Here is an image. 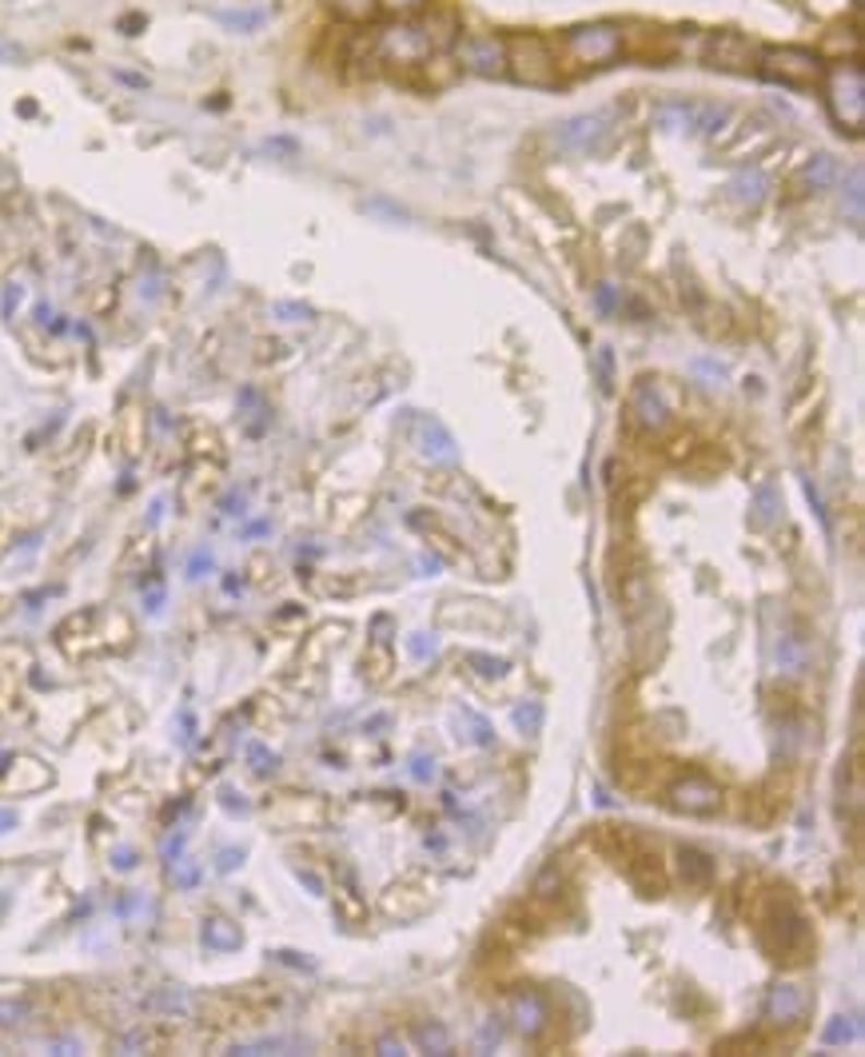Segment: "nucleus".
Wrapping results in <instances>:
<instances>
[{
    "instance_id": "nucleus-1",
    "label": "nucleus",
    "mask_w": 865,
    "mask_h": 1057,
    "mask_svg": "<svg viewBox=\"0 0 865 1057\" xmlns=\"http://www.w3.org/2000/svg\"><path fill=\"white\" fill-rule=\"evenodd\" d=\"M503 52H507V72L527 88H554L563 81V64H558V52H554L539 33H515L503 40Z\"/></svg>"
},
{
    "instance_id": "nucleus-2",
    "label": "nucleus",
    "mask_w": 865,
    "mask_h": 1057,
    "mask_svg": "<svg viewBox=\"0 0 865 1057\" xmlns=\"http://www.w3.org/2000/svg\"><path fill=\"white\" fill-rule=\"evenodd\" d=\"M826 105L842 129L857 132L865 120V76L857 60H838L826 72Z\"/></svg>"
},
{
    "instance_id": "nucleus-3",
    "label": "nucleus",
    "mask_w": 865,
    "mask_h": 1057,
    "mask_svg": "<svg viewBox=\"0 0 865 1057\" xmlns=\"http://www.w3.org/2000/svg\"><path fill=\"white\" fill-rule=\"evenodd\" d=\"M623 57V28L618 24H582L563 36V60L570 69H599Z\"/></svg>"
},
{
    "instance_id": "nucleus-4",
    "label": "nucleus",
    "mask_w": 865,
    "mask_h": 1057,
    "mask_svg": "<svg viewBox=\"0 0 865 1057\" xmlns=\"http://www.w3.org/2000/svg\"><path fill=\"white\" fill-rule=\"evenodd\" d=\"M726 108L710 105V100H682L670 96L662 105H654V120L670 132H718L726 124Z\"/></svg>"
},
{
    "instance_id": "nucleus-5",
    "label": "nucleus",
    "mask_w": 865,
    "mask_h": 1057,
    "mask_svg": "<svg viewBox=\"0 0 865 1057\" xmlns=\"http://www.w3.org/2000/svg\"><path fill=\"white\" fill-rule=\"evenodd\" d=\"M758 69L761 76H770L778 84H790V88H802V84H814L821 76V64L809 48H766L758 52Z\"/></svg>"
},
{
    "instance_id": "nucleus-6",
    "label": "nucleus",
    "mask_w": 865,
    "mask_h": 1057,
    "mask_svg": "<svg viewBox=\"0 0 865 1057\" xmlns=\"http://www.w3.org/2000/svg\"><path fill=\"white\" fill-rule=\"evenodd\" d=\"M614 112L611 108H594V112H578V117H566L563 124H554L551 140L554 148L563 152H594L602 140L611 136Z\"/></svg>"
},
{
    "instance_id": "nucleus-7",
    "label": "nucleus",
    "mask_w": 865,
    "mask_h": 1057,
    "mask_svg": "<svg viewBox=\"0 0 865 1057\" xmlns=\"http://www.w3.org/2000/svg\"><path fill=\"white\" fill-rule=\"evenodd\" d=\"M455 60H459V69L474 72V76H503L507 72L503 36H459L455 40Z\"/></svg>"
},
{
    "instance_id": "nucleus-8",
    "label": "nucleus",
    "mask_w": 865,
    "mask_h": 1057,
    "mask_svg": "<svg viewBox=\"0 0 865 1057\" xmlns=\"http://www.w3.org/2000/svg\"><path fill=\"white\" fill-rule=\"evenodd\" d=\"M702 57L710 69L750 72L754 64H758V48H754L750 36H742V33H714L710 40H706Z\"/></svg>"
},
{
    "instance_id": "nucleus-9",
    "label": "nucleus",
    "mask_w": 865,
    "mask_h": 1057,
    "mask_svg": "<svg viewBox=\"0 0 865 1057\" xmlns=\"http://www.w3.org/2000/svg\"><path fill=\"white\" fill-rule=\"evenodd\" d=\"M375 52L392 64H419V60L431 57L428 40H423V28L419 24H392L375 36Z\"/></svg>"
},
{
    "instance_id": "nucleus-10",
    "label": "nucleus",
    "mask_w": 865,
    "mask_h": 1057,
    "mask_svg": "<svg viewBox=\"0 0 865 1057\" xmlns=\"http://www.w3.org/2000/svg\"><path fill=\"white\" fill-rule=\"evenodd\" d=\"M670 798H674L678 810H690V814H714L718 810V786L706 779V774H698V770H690V774L670 791Z\"/></svg>"
},
{
    "instance_id": "nucleus-11",
    "label": "nucleus",
    "mask_w": 865,
    "mask_h": 1057,
    "mask_svg": "<svg viewBox=\"0 0 865 1057\" xmlns=\"http://www.w3.org/2000/svg\"><path fill=\"white\" fill-rule=\"evenodd\" d=\"M419 28H423V40H428L431 52H443V48H450L462 33L459 21H455V12H431L428 21H419Z\"/></svg>"
},
{
    "instance_id": "nucleus-12",
    "label": "nucleus",
    "mask_w": 865,
    "mask_h": 1057,
    "mask_svg": "<svg viewBox=\"0 0 865 1057\" xmlns=\"http://www.w3.org/2000/svg\"><path fill=\"white\" fill-rule=\"evenodd\" d=\"M630 411H635V419L642 423V428H658V423L666 419V407H662V399L654 396V384H650V380H642V384L635 387Z\"/></svg>"
},
{
    "instance_id": "nucleus-13",
    "label": "nucleus",
    "mask_w": 865,
    "mask_h": 1057,
    "mask_svg": "<svg viewBox=\"0 0 865 1057\" xmlns=\"http://www.w3.org/2000/svg\"><path fill=\"white\" fill-rule=\"evenodd\" d=\"M515 1022H519L522 1034H539V1025L546 1022L542 998H534V994H519V998H515Z\"/></svg>"
},
{
    "instance_id": "nucleus-14",
    "label": "nucleus",
    "mask_w": 865,
    "mask_h": 1057,
    "mask_svg": "<svg viewBox=\"0 0 865 1057\" xmlns=\"http://www.w3.org/2000/svg\"><path fill=\"white\" fill-rule=\"evenodd\" d=\"M423 443H428L423 452L435 455V459H443V464H450V459H455V440H450L447 431H443V423H435V419H428V423H423Z\"/></svg>"
},
{
    "instance_id": "nucleus-15",
    "label": "nucleus",
    "mask_w": 865,
    "mask_h": 1057,
    "mask_svg": "<svg viewBox=\"0 0 865 1057\" xmlns=\"http://www.w3.org/2000/svg\"><path fill=\"white\" fill-rule=\"evenodd\" d=\"M838 176V160L833 156H814V160L802 168V180H806L809 188H826Z\"/></svg>"
},
{
    "instance_id": "nucleus-16",
    "label": "nucleus",
    "mask_w": 865,
    "mask_h": 1057,
    "mask_svg": "<svg viewBox=\"0 0 865 1057\" xmlns=\"http://www.w3.org/2000/svg\"><path fill=\"white\" fill-rule=\"evenodd\" d=\"M682 874H686L690 882H710V874H714V862L706 858L702 850H682Z\"/></svg>"
},
{
    "instance_id": "nucleus-17",
    "label": "nucleus",
    "mask_w": 865,
    "mask_h": 1057,
    "mask_svg": "<svg viewBox=\"0 0 865 1057\" xmlns=\"http://www.w3.org/2000/svg\"><path fill=\"white\" fill-rule=\"evenodd\" d=\"M335 4V12L344 16V21H351V24H363V21H371L375 12H380V4L375 0H332Z\"/></svg>"
},
{
    "instance_id": "nucleus-18",
    "label": "nucleus",
    "mask_w": 865,
    "mask_h": 1057,
    "mask_svg": "<svg viewBox=\"0 0 865 1057\" xmlns=\"http://www.w3.org/2000/svg\"><path fill=\"white\" fill-rule=\"evenodd\" d=\"M216 21H224L228 28H240V33H252V28H260V24L267 21L264 9H252V12H216Z\"/></svg>"
},
{
    "instance_id": "nucleus-19",
    "label": "nucleus",
    "mask_w": 865,
    "mask_h": 1057,
    "mask_svg": "<svg viewBox=\"0 0 865 1057\" xmlns=\"http://www.w3.org/2000/svg\"><path fill=\"white\" fill-rule=\"evenodd\" d=\"M802 1010V998H797V989L790 986H778L770 994V1013H782V1018H794V1013Z\"/></svg>"
},
{
    "instance_id": "nucleus-20",
    "label": "nucleus",
    "mask_w": 865,
    "mask_h": 1057,
    "mask_svg": "<svg viewBox=\"0 0 865 1057\" xmlns=\"http://www.w3.org/2000/svg\"><path fill=\"white\" fill-rule=\"evenodd\" d=\"M419 1042H423L428 1049H435V1054H447V1046H450L443 1025H423V1030H419Z\"/></svg>"
},
{
    "instance_id": "nucleus-21",
    "label": "nucleus",
    "mask_w": 865,
    "mask_h": 1057,
    "mask_svg": "<svg viewBox=\"0 0 865 1057\" xmlns=\"http://www.w3.org/2000/svg\"><path fill=\"white\" fill-rule=\"evenodd\" d=\"M380 4V12H395V16H411V12H419L428 0H375Z\"/></svg>"
},
{
    "instance_id": "nucleus-22",
    "label": "nucleus",
    "mask_w": 865,
    "mask_h": 1057,
    "mask_svg": "<svg viewBox=\"0 0 865 1057\" xmlns=\"http://www.w3.org/2000/svg\"><path fill=\"white\" fill-rule=\"evenodd\" d=\"M734 188H738V196H742V200H758V196H761V188H766V180H761V172H754V176H742V180H738V184H734Z\"/></svg>"
},
{
    "instance_id": "nucleus-23",
    "label": "nucleus",
    "mask_w": 865,
    "mask_h": 1057,
    "mask_svg": "<svg viewBox=\"0 0 865 1057\" xmlns=\"http://www.w3.org/2000/svg\"><path fill=\"white\" fill-rule=\"evenodd\" d=\"M850 1037H854V1025H845V1018H838V1022L826 1030V1042H830V1046L833 1042H850Z\"/></svg>"
},
{
    "instance_id": "nucleus-24",
    "label": "nucleus",
    "mask_w": 865,
    "mask_h": 1057,
    "mask_svg": "<svg viewBox=\"0 0 865 1057\" xmlns=\"http://www.w3.org/2000/svg\"><path fill=\"white\" fill-rule=\"evenodd\" d=\"M770 500H773V491H770V488H761V491H758V503H761V507H770ZM758 524H770V512H761Z\"/></svg>"
}]
</instances>
